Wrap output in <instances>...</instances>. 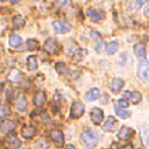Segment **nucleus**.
Masks as SVG:
<instances>
[{
    "mask_svg": "<svg viewBox=\"0 0 149 149\" xmlns=\"http://www.w3.org/2000/svg\"><path fill=\"white\" fill-rule=\"evenodd\" d=\"M14 128H15V122L12 121V120H3L0 123V130L3 134H7V133L12 132Z\"/></svg>",
    "mask_w": 149,
    "mask_h": 149,
    "instance_id": "obj_12",
    "label": "nucleus"
},
{
    "mask_svg": "<svg viewBox=\"0 0 149 149\" xmlns=\"http://www.w3.org/2000/svg\"><path fill=\"white\" fill-rule=\"evenodd\" d=\"M19 1H20V0H10V2H12L13 5H14V3H17Z\"/></svg>",
    "mask_w": 149,
    "mask_h": 149,
    "instance_id": "obj_40",
    "label": "nucleus"
},
{
    "mask_svg": "<svg viewBox=\"0 0 149 149\" xmlns=\"http://www.w3.org/2000/svg\"><path fill=\"white\" fill-rule=\"evenodd\" d=\"M121 149H133V146H132V144H126V146H123Z\"/></svg>",
    "mask_w": 149,
    "mask_h": 149,
    "instance_id": "obj_38",
    "label": "nucleus"
},
{
    "mask_svg": "<svg viewBox=\"0 0 149 149\" xmlns=\"http://www.w3.org/2000/svg\"><path fill=\"white\" fill-rule=\"evenodd\" d=\"M137 77L143 81H149V63L142 61L137 65Z\"/></svg>",
    "mask_w": 149,
    "mask_h": 149,
    "instance_id": "obj_2",
    "label": "nucleus"
},
{
    "mask_svg": "<svg viewBox=\"0 0 149 149\" xmlns=\"http://www.w3.org/2000/svg\"><path fill=\"white\" fill-rule=\"evenodd\" d=\"M6 142H7V144H8L10 148H13V149H16V148H19V147L21 146V141H20L15 135L8 136V137L6 139Z\"/></svg>",
    "mask_w": 149,
    "mask_h": 149,
    "instance_id": "obj_19",
    "label": "nucleus"
},
{
    "mask_svg": "<svg viewBox=\"0 0 149 149\" xmlns=\"http://www.w3.org/2000/svg\"><path fill=\"white\" fill-rule=\"evenodd\" d=\"M134 52H135V55H136V57H137L139 59L144 61L146 57H147V56H146L147 52H146V45H144V43H143V42L136 43V44L134 45Z\"/></svg>",
    "mask_w": 149,
    "mask_h": 149,
    "instance_id": "obj_7",
    "label": "nucleus"
},
{
    "mask_svg": "<svg viewBox=\"0 0 149 149\" xmlns=\"http://www.w3.org/2000/svg\"><path fill=\"white\" fill-rule=\"evenodd\" d=\"M35 133H36V130L33 126H24L21 130V134L24 139H31L35 135Z\"/></svg>",
    "mask_w": 149,
    "mask_h": 149,
    "instance_id": "obj_18",
    "label": "nucleus"
},
{
    "mask_svg": "<svg viewBox=\"0 0 149 149\" xmlns=\"http://www.w3.org/2000/svg\"><path fill=\"white\" fill-rule=\"evenodd\" d=\"M116 102H118L121 107H125V108H126V107H128V102H127L126 100H123V99H120V100H118Z\"/></svg>",
    "mask_w": 149,
    "mask_h": 149,
    "instance_id": "obj_34",
    "label": "nucleus"
},
{
    "mask_svg": "<svg viewBox=\"0 0 149 149\" xmlns=\"http://www.w3.org/2000/svg\"><path fill=\"white\" fill-rule=\"evenodd\" d=\"M86 14H87L88 17H91L94 21H99V20H102L105 17L104 12H101L99 9H94V8H88L87 12H86Z\"/></svg>",
    "mask_w": 149,
    "mask_h": 149,
    "instance_id": "obj_9",
    "label": "nucleus"
},
{
    "mask_svg": "<svg viewBox=\"0 0 149 149\" xmlns=\"http://www.w3.org/2000/svg\"><path fill=\"white\" fill-rule=\"evenodd\" d=\"M8 42H9V45H10V47L16 48V47H19V45L21 44L22 38H21L20 36H17V35H13V36H10V37H9Z\"/></svg>",
    "mask_w": 149,
    "mask_h": 149,
    "instance_id": "obj_25",
    "label": "nucleus"
},
{
    "mask_svg": "<svg viewBox=\"0 0 149 149\" xmlns=\"http://www.w3.org/2000/svg\"><path fill=\"white\" fill-rule=\"evenodd\" d=\"M65 149H76V148L72 144H68V146H65Z\"/></svg>",
    "mask_w": 149,
    "mask_h": 149,
    "instance_id": "obj_39",
    "label": "nucleus"
},
{
    "mask_svg": "<svg viewBox=\"0 0 149 149\" xmlns=\"http://www.w3.org/2000/svg\"><path fill=\"white\" fill-rule=\"evenodd\" d=\"M26 107H27V99L24 97H20L17 100V104H16V108L19 111H24Z\"/></svg>",
    "mask_w": 149,
    "mask_h": 149,
    "instance_id": "obj_28",
    "label": "nucleus"
},
{
    "mask_svg": "<svg viewBox=\"0 0 149 149\" xmlns=\"http://www.w3.org/2000/svg\"><path fill=\"white\" fill-rule=\"evenodd\" d=\"M118 49H119V44H118L116 41H109V42L106 44V52H107L108 55L115 54V52L118 51Z\"/></svg>",
    "mask_w": 149,
    "mask_h": 149,
    "instance_id": "obj_21",
    "label": "nucleus"
},
{
    "mask_svg": "<svg viewBox=\"0 0 149 149\" xmlns=\"http://www.w3.org/2000/svg\"><path fill=\"white\" fill-rule=\"evenodd\" d=\"M24 19L20 15H15L13 17V24H14V28L16 29H20V28H23L24 27Z\"/></svg>",
    "mask_w": 149,
    "mask_h": 149,
    "instance_id": "obj_23",
    "label": "nucleus"
},
{
    "mask_svg": "<svg viewBox=\"0 0 149 149\" xmlns=\"http://www.w3.org/2000/svg\"><path fill=\"white\" fill-rule=\"evenodd\" d=\"M114 109H115V114H116L119 118H121V119H126V118H128V116L130 115V112H129V111H127V109H123L122 107L118 106L116 104H115V107H114Z\"/></svg>",
    "mask_w": 149,
    "mask_h": 149,
    "instance_id": "obj_22",
    "label": "nucleus"
},
{
    "mask_svg": "<svg viewBox=\"0 0 149 149\" xmlns=\"http://www.w3.org/2000/svg\"><path fill=\"white\" fill-rule=\"evenodd\" d=\"M33 100H34V104H35L37 107H41V106L45 102V100H47V95H45V93H44L43 91H38V92L35 93Z\"/></svg>",
    "mask_w": 149,
    "mask_h": 149,
    "instance_id": "obj_15",
    "label": "nucleus"
},
{
    "mask_svg": "<svg viewBox=\"0 0 149 149\" xmlns=\"http://www.w3.org/2000/svg\"><path fill=\"white\" fill-rule=\"evenodd\" d=\"M144 15L149 17V6H147V7H146V9H144Z\"/></svg>",
    "mask_w": 149,
    "mask_h": 149,
    "instance_id": "obj_37",
    "label": "nucleus"
},
{
    "mask_svg": "<svg viewBox=\"0 0 149 149\" xmlns=\"http://www.w3.org/2000/svg\"><path fill=\"white\" fill-rule=\"evenodd\" d=\"M37 58H36V56H34V55H31V56H29L28 58H27V69L29 70V71H34V70H36L37 69Z\"/></svg>",
    "mask_w": 149,
    "mask_h": 149,
    "instance_id": "obj_20",
    "label": "nucleus"
},
{
    "mask_svg": "<svg viewBox=\"0 0 149 149\" xmlns=\"http://www.w3.org/2000/svg\"><path fill=\"white\" fill-rule=\"evenodd\" d=\"M123 84H125V81H123L122 79H120V78H114V79H112V81H111V84H109V87H111V90H112L113 93H118V92L123 87Z\"/></svg>",
    "mask_w": 149,
    "mask_h": 149,
    "instance_id": "obj_14",
    "label": "nucleus"
},
{
    "mask_svg": "<svg viewBox=\"0 0 149 149\" xmlns=\"http://www.w3.org/2000/svg\"><path fill=\"white\" fill-rule=\"evenodd\" d=\"M90 116H91V120L94 125H100L102 119H104V112L100 108L94 107V108H92V111L90 113Z\"/></svg>",
    "mask_w": 149,
    "mask_h": 149,
    "instance_id": "obj_6",
    "label": "nucleus"
},
{
    "mask_svg": "<svg viewBox=\"0 0 149 149\" xmlns=\"http://www.w3.org/2000/svg\"><path fill=\"white\" fill-rule=\"evenodd\" d=\"M147 1H149V0H136V7H141V6H143Z\"/></svg>",
    "mask_w": 149,
    "mask_h": 149,
    "instance_id": "obj_35",
    "label": "nucleus"
},
{
    "mask_svg": "<svg viewBox=\"0 0 149 149\" xmlns=\"http://www.w3.org/2000/svg\"><path fill=\"white\" fill-rule=\"evenodd\" d=\"M86 55H87V51H86L85 49H77L76 52H73V59H76V61H81Z\"/></svg>",
    "mask_w": 149,
    "mask_h": 149,
    "instance_id": "obj_26",
    "label": "nucleus"
},
{
    "mask_svg": "<svg viewBox=\"0 0 149 149\" xmlns=\"http://www.w3.org/2000/svg\"><path fill=\"white\" fill-rule=\"evenodd\" d=\"M7 78H8V80L12 81V83H19V81L21 80V78H22V73H21V71H19L17 69H10V71H9L8 76H7Z\"/></svg>",
    "mask_w": 149,
    "mask_h": 149,
    "instance_id": "obj_13",
    "label": "nucleus"
},
{
    "mask_svg": "<svg viewBox=\"0 0 149 149\" xmlns=\"http://www.w3.org/2000/svg\"><path fill=\"white\" fill-rule=\"evenodd\" d=\"M9 113H10V108L8 106H1L0 107V119L6 116V115H8Z\"/></svg>",
    "mask_w": 149,
    "mask_h": 149,
    "instance_id": "obj_31",
    "label": "nucleus"
},
{
    "mask_svg": "<svg viewBox=\"0 0 149 149\" xmlns=\"http://www.w3.org/2000/svg\"><path fill=\"white\" fill-rule=\"evenodd\" d=\"M55 70H56V72H57L58 74H66L68 71H69L66 64L61 63V62H58V63L55 64Z\"/></svg>",
    "mask_w": 149,
    "mask_h": 149,
    "instance_id": "obj_24",
    "label": "nucleus"
},
{
    "mask_svg": "<svg viewBox=\"0 0 149 149\" xmlns=\"http://www.w3.org/2000/svg\"><path fill=\"white\" fill-rule=\"evenodd\" d=\"M68 1H69V0H58V5H59V6H65V5L68 3Z\"/></svg>",
    "mask_w": 149,
    "mask_h": 149,
    "instance_id": "obj_36",
    "label": "nucleus"
},
{
    "mask_svg": "<svg viewBox=\"0 0 149 149\" xmlns=\"http://www.w3.org/2000/svg\"><path fill=\"white\" fill-rule=\"evenodd\" d=\"M52 27H54L55 33H57V34L69 33L71 30V26L65 21H54L52 22Z\"/></svg>",
    "mask_w": 149,
    "mask_h": 149,
    "instance_id": "obj_4",
    "label": "nucleus"
},
{
    "mask_svg": "<svg viewBox=\"0 0 149 149\" xmlns=\"http://www.w3.org/2000/svg\"><path fill=\"white\" fill-rule=\"evenodd\" d=\"M50 139L57 144V146H62L63 142H64V137H63V134L61 130L58 129H54L50 132Z\"/></svg>",
    "mask_w": 149,
    "mask_h": 149,
    "instance_id": "obj_11",
    "label": "nucleus"
},
{
    "mask_svg": "<svg viewBox=\"0 0 149 149\" xmlns=\"http://www.w3.org/2000/svg\"><path fill=\"white\" fill-rule=\"evenodd\" d=\"M99 97H100L99 90H98V88H91L90 91L86 92V94H85V100H86V101H93V100L99 99Z\"/></svg>",
    "mask_w": 149,
    "mask_h": 149,
    "instance_id": "obj_17",
    "label": "nucleus"
},
{
    "mask_svg": "<svg viewBox=\"0 0 149 149\" xmlns=\"http://www.w3.org/2000/svg\"><path fill=\"white\" fill-rule=\"evenodd\" d=\"M84 111H85L84 105L81 102H79V101H74L72 104V106H71V109H70V116L72 119H78L79 116L83 115Z\"/></svg>",
    "mask_w": 149,
    "mask_h": 149,
    "instance_id": "obj_3",
    "label": "nucleus"
},
{
    "mask_svg": "<svg viewBox=\"0 0 149 149\" xmlns=\"http://www.w3.org/2000/svg\"><path fill=\"white\" fill-rule=\"evenodd\" d=\"M44 50H45L48 54H50V55L56 54V52L58 51V43H57V41H56L55 38H52V37L48 38V40L44 42Z\"/></svg>",
    "mask_w": 149,
    "mask_h": 149,
    "instance_id": "obj_5",
    "label": "nucleus"
},
{
    "mask_svg": "<svg viewBox=\"0 0 149 149\" xmlns=\"http://www.w3.org/2000/svg\"><path fill=\"white\" fill-rule=\"evenodd\" d=\"M34 1H36V0H34Z\"/></svg>",
    "mask_w": 149,
    "mask_h": 149,
    "instance_id": "obj_42",
    "label": "nucleus"
},
{
    "mask_svg": "<svg viewBox=\"0 0 149 149\" xmlns=\"http://www.w3.org/2000/svg\"><path fill=\"white\" fill-rule=\"evenodd\" d=\"M105 48H106V47H105V43H104L102 41H100V42L97 44V47H95V51H97V52H101Z\"/></svg>",
    "mask_w": 149,
    "mask_h": 149,
    "instance_id": "obj_33",
    "label": "nucleus"
},
{
    "mask_svg": "<svg viewBox=\"0 0 149 149\" xmlns=\"http://www.w3.org/2000/svg\"><path fill=\"white\" fill-rule=\"evenodd\" d=\"M36 119H37L40 122H42V123H48V122H49V116H48V114L45 113V111L38 112L37 115H36Z\"/></svg>",
    "mask_w": 149,
    "mask_h": 149,
    "instance_id": "obj_27",
    "label": "nucleus"
},
{
    "mask_svg": "<svg viewBox=\"0 0 149 149\" xmlns=\"http://www.w3.org/2000/svg\"><path fill=\"white\" fill-rule=\"evenodd\" d=\"M0 1H5V0H0Z\"/></svg>",
    "mask_w": 149,
    "mask_h": 149,
    "instance_id": "obj_41",
    "label": "nucleus"
},
{
    "mask_svg": "<svg viewBox=\"0 0 149 149\" xmlns=\"http://www.w3.org/2000/svg\"><path fill=\"white\" fill-rule=\"evenodd\" d=\"M98 140H99V136L97 132L93 129L87 128L80 134V141L86 149H92L93 147H95L98 143Z\"/></svg>",
    "mask_w": 149,
    "mask_h": 149,
    "instance_id": "obj_1",
    "label": "nucleus"
},
{
    "mask_svg": "<svg viewBox=\"0 0 149 149\" xmlns=\"http://www.w3.org/2000/svg\"><path fill=\"white\" fill-rule=\"evenodd\" d=\"M134 134V130L130 128V127H127V126H122L118 133V137L120 140H128L132 135Z\"/></svg>",
    "mask_w": 149,
    "mask_h": 149,
    "instance_id": "obj_10",
    "label": "nucleus"
},
{
    "mask_svg": "<svg viewBox=\"0 0 149 149\" xmlns=\"http://www.w3.org/2000/svg\"><path fill=\"white\" fill-rule=\"evenodd\" d=\"M115 127H116V120L113 116H108L107 120L105 121V123L102 125V128L106 132H113L115 129Z\"/></svg>",
    "mask_w": 149,
    "mask_h": 149,
    "instance_id": "obj_16",
    "label": "nucleus"
},
{
    "mask_svg": "<svg viewBox=\"0 0 149 149\" xmlns=\"http://www.w3.org/2000/svg\"><path fill=\"white\" fill-rule=\"evenodd\" d=\"M49 147V143L45 139H41L35 143V149H47Z\"/></svg>",
    "mask_w": 149,
    "mask_h": 149,
    "instance_id": "obj_30",
    "label": "nucleus"
},
{
    "mask_svg": "<svg viewBox=\"0 0 149 149\" xmlns=\"http://www.w3.org/2000/svg\"><path fill=\"white\" fill-rule=\"evenodd\" d=\"M123 98H126L127 100H129L133 104H139L140 100L142 99V95H141L140 92H129V91H126V92H123Z\"/></svg>",
    "mask_w": 149,
    "mask_h": 149,
    "instance_id": "obj_8",
    "label": "nucleus"
},
{
    "mask_svg": "<svg viewBox=\"0 0 149 149\" xmlns=\"http://www.w3.org/2000/svg\"><path fill=\"white\" fill-rule=\"evenodd\" d=\"M26 45H27L28 50H35L36 48H38V42L36 40H34V38H29L26 42Z\"/></svg>",
    "mask_w": 149,
    "mask_h": 149,
    "instance_id": "obj_29",
    "label": "nucleus"
},
{
    "mask_svg": "<svg viewBox=\"0 0 149 149\" xmlns=\"http://www.w3.org/2000/svg\"><path fill=\"white\" fill-rule=\"evenodd\" d=\"M91 38H92L93 41H97V42H100V41H101L100 35H99V33H97V31H91Z\"/></svg>",
    "mask_w": 149,
    "mask_h": 149,
    "instance_id": "obj_32",
    "label": "nucleus"
}]
</instances>
